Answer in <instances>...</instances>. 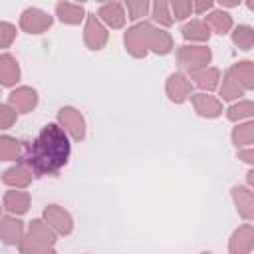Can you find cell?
Wrapping results in <instances>:
<instances>
[{"label": "cell", "instance_id": "6da1fadb", "mask_svg": "<svg viewBox=\"0 0 254 254\" xmlns=\"http://www.w3.org/2000/svg\"><path fill=\"white\" fill-rule=\"evenodd\" d=\"M69 153V135L64 131L60 123H48L46 127H42L34 141L24 143L22 163H26L32 169L34 177L58 175V171L65 167Z\"/></svg>", "mask_w": 254, "mask_h": 254}, {"label": "cell", "instance_id": "7a4b0ae2", "mask_svg": "<svg viewBox=\"0 0 254 254\" xmlns=\"http://www.w3.org/2000/svg\"><path fill=\"white\" fill-rule=\"evenodd\" d=\"M56 230L42 218H34L28 226V234L18 244L20 254H56Z\"/></svg>", "mask_w": 254, "mask_h": 254}, {"label": "cell", "instance_id": "3957f363", "mask_svg": "<svg viewBox=\"0 0 254 254\" xmlns=\"http://www.w3.org/2000/svg\"><path fill=\"white\" fill-rule=\"evenodd\" d=\"M155 32V26L149 22H139L131 26L125 32V50L133 58H145L151 50V36Z\"/></svg>", "mask_w": 254, "mask_h": 254}, {"label": "cell", "instance_id": "277c9868", "mask_svg": "<svg viewBox=\"0 0 254 254\" xmlns=\"http://www.w3.org/2000/svg\"><path fill=\"white\" fill-rule=\"evenodd\" d=\"M212 60V52L206 46H179L177 48V64L181 69L194 71L208 67Z\"/></svg>", "mask_w": 254, "mask_h": 254}, {"label": "cell", "instance_id": "5b68a950", "mask_svg": "<svg viewBox=\"0 0 254 254\" xmlns=\"http://www.w3.org/2000/svg\"><path fill=\"white\" fill-rule=\"evenodd\" d=\"M58 121L73 141L85 139V119L75 107H62L58 111Z\"/></svg>", "mask_w": 254, "mask_h": 254}, {"label": "cell", "instance_id": "8992f818", "mask_svg": "<svg viewBox=\"0 0 254 254\" xmlns=\"http://www.w3.org/2000/svg\"><path fill=\"white\" fill-rule=\"evenodd\" d=\"M109 40V34L103 26V22L95 14H87L85 28H83V42L89 50H101Z\"/></svg>", "mask_w": 254, "mask_h": 254}, {"label": "cell", "instance_id": "52a82bcc", "mask_svg": "<svg viewBox=\"0 0 254 254\" xmlns=\"http://www.w3.org/2000/svg\"><path fill=\"white\" fill-rule=\"evenodd\" d=\"M54 18L40 8H26L20 16V28L28 34H42L52 26Z\"/></svg>", "mask_w": 254, "mask_h": 254}, {"label": "cell", "instance_id": "ba28073f", "mask_svg": "<svg viewBox=\"0 0 254 254\" xmlns=\"http://www.w3.org/2000/svg\"><path fill=\"white\" fill-rule=\"evenodd\" d=\"M44 220L58 234H62V236H67L73 230V218H71V214L64 206H60V204H48L44 208Z\"/></svg>", "mask_w": 254, "mask_h": 254}, {"label": "cell", "instance_id": "9c48e42d", "mask_svg": "<svg viewBox=\"0 0 254 254\" xmlns=\"http://www.w3.org/2000/svg\"><path fill=\"white\" fill-rule=\"evenodd\" d=\"M165 91H167V95H169V99L173 103H183V101H187L192 95V81L185 73H181V71L171 73L167 77Z\"/></svg>", "mask_w": 254, "mask_h": 254}, {"label": "cell", "instance_id": "30bf717a", "mask_svg": "<svg viewBox=\"0 0 254 254\" xmlns=\"http://www.w3.org/2000/svg\"><path fill=\"white\" fill-rule=\"evenodd\" d=\"M32 179H34L32 169H30L26 163H22V161L16 163L14 167H10V169H6V171L2 173V183H4L6 187L20 189V190L28 189L30 183H32Z\"/></svg>", "mask_w": 254, "mask_h": 254}, {"label": "cell", "instance_id": "8fae6325", "mask_svg": "<svg viewBox=\"0 0 254 254\" xmlns=\"http://www.w3.org/2000/svg\"><path fill=\"white\" fill-rule=\"evenodd\" d=\"M254 248V226L252 224H242L238 226L228 242V252L230 254H248Z\"/></svg>", "mask_w": 254, "mask_h": 254}, {"label": "cell", "instance_id": "7c38bea8", "mask_svg": "<svg viewBox=\"0 0 254 254\" xmlns=\"http://www.w3.org/2000/svg\"><path fill=\"white\" fill-rule=\"evenodd\" d=\"M189 79H192V85L200 87L202 93H210L214 91L216 87H220V79H222V73L218 67H202V69H194V71H189Z\"/></svg>", "mask_w": 254, "mask_h": 254}, {"label": "cell", "instance_id": "4fadbf2b", "mask_svg": "<svg viewBox=\"0 0 254 254\" xmlns=\"http://www.w3.org/2000/svg\"><path fill=\"white\" fill-rule=\"evenodd\" d=\"M190 101H192L194 111H196L200 117L214 119V117L222 115V101L216 99V97L210 95V93H192V95H190Z\"/></svg>", "mask_w": 254, "mask_h": 254}, {"label": "cell", "instance_id": "5bb4252c", "mask_svg": "<svg viewBox=\"0 0 254 254\" xmlns=\"http://www.w3.org/2000/svg\"><path fill=\"white\" fill-rule=\"evenodd\" d=\"M0 236H2V242L8 246L20 244L26 236L24 234V222L12 214H4L0 218Z\"/></svg>", "mask_w": 254, "mask_h": 254}, {"label": "cell", "instance_id": "9a60e30c", "mask_svg": "<svg viewBox=\"0 0 254 254\" xmlns=\"http://www.w3.org/2000/svg\"><path fill=\"white\" fill-rule=\"evenodd\" d=\"M8 103L18 111V113H28L38 105V93L34 87L20 85L8 95Z\"/></svg>", "mask_w": 254, "mask_h": 254}, {"label": "cell", "instance_id": "2e32d148", "mask_svg": "<svg viewBox=\"0 0 254 254\" xmlns=\"http://www.w3.org/2000/svg\"><path fill=\"white\" fill-rule=\"evenodd\" d=\"M97 18H99L105 26H109L111 30L123 28V26H125V20H127L125 8H123V4H119V2H105V4H101L99 10H97Z\"/></svg>", "mask_w": 254, "mask_h": 254}, {"label": "cell", "instance_id": "e0dca14e", "mask_svg": "<svg viewBox=\"0 0 254 254\" xmlns=\"http://www.w3.org/2000/svg\"><path fill=\"white\" fill-rule=\"evenodd\" d=\"M2 206L6 210V214H26L30 208V194L26 190L14 189V190H6L2 196Z\"/></svg>", "mask_w": 254, "mask_h": 254}, {"label": "cell", "instance_id": "ac0fdd59", "mask_svg": "<svg viewBox=\"0 0 254 254\" xmlns=\"http://www.w3.org/2000/svg\"><path fill=\"white\" fill-rule=\"evenodd\" d=\"M232 200L238 210V214L244 220H254V192L246 187H234L232 189Z\"/></svg>", "mask_w": 254, "mask_h": 254}, {"label": "cell", "instance_id": "d6986e66", "mask_svg": "<svg viewBox=\"0 0 254 254\" xmlns=\"http://www.w3.org/2000/svg\"><path fill=\"white\" fill-rule=\"evenodd\" d=\"M18 79H20V65L16 58L4 52L0 56V83L4 87H12L18 83Z\"/></svg>", "mask_w": 254, "mask_h": 254}, {"label": "cell", "instance_id": "ffe728a7", "mask_svg": "<svg viewBox=\"0 0 254 254\" xmlns=\"http://www.w3.org/2000/svg\"><path fill=\"white\" fill-rule=\"evenodd\" d=\"M56 14H58L60 22L69 24V26H75L83 18H87L85 8L81 4H73V2H58L56 4Z\"/></svg>", "mask_w": 254, "mask_h": 254}, {"label": "cell", "instance_id": "44dd1931", "mask_svg": "<svg viewBox=\"0 0 254 254\" xmlns=\"http://www.w3.org/2000/svg\"><path fill=\"white\" fill-rule=\"evenodd\" d=\"M204 22L210 28V32H214L218 36H224L232 30V16L224 10H210L204 16Z\"/></svg>", "mask_w": 254, "mask_h": 254}, {"label": "cell", "instance_id": "7402d4cb", "mask_svg": "<svg viewBox=\"0 0 254 254\" xmlns=\"http://www.w3.org/2000/svg\"><path fill=\"white\" fill-rule=\"evenodd\" d=\"M24 157V141H18L16 137L2 135L0 137V159L2 161H22Z\"/></svg>", "mask_w": 254, "mask_h": 254}, {"label": "cell", "instance_id": "603a6c76", "mask_svg": "<svg viewBox=\"0 0 254 254\" xmlns=\"http://www.w3.org/2000/svg\"><path fill=\"white\" fill-rule=\"evenodd\" d=\"M181 34L189 42H208L212 32H210V28L206 26L204 20H190L181 28Z\"/></svg>", "mask_w": 254, "mask_h": 254}, {"label": "cell", "instance_id": "cb8c5ba5", "mask_svg": "<svg viewBox=\"0 0 254 254\" xmlns=\"http://www.w3.org/2000/svg\"><path fill=\"white\" fill-rule=\"evenodd\" d=\"M228 71L238 79V83L244 89H254V62H250V60L236 62Z\"/></svg>", "mask_w": 254, "mask_h": 254}, {"label": "cell", "instance_id": "d4e9b609", "mask_svg": "<svg viewBox=\"0 0 254 254\" xmlns=\"http://www.w3.org/2000/svg\"><path fill=\"white\" fill-rule=\"evenodd\" d=\"M240 95H244V87L238 83V79L226 69L222 75V83H220V97L224 101H234Z\"/></svg>", "mask_w": 254, "mask_h": 254}, {"label": "cell", "instance_id": "484cf974", "mask_svg": "<svg viewBox=\"0 0 254 254\" xmlns=\"http://www.w3.org/2000/svg\"><path fill=\"white\" fill-rule=\"evenodd\" d=\"M173 48H175L173 46V36L169 32L161 30V28H155V32L151 36V48L149 50L155 52V54H159V56H167Z\"/></svg>", "mask_w": 254, "mask_h": 254}, {"label": "cell", "instance_id": "4316f807", "mask_svg": "<svg viewBox=\"0 0 254 254\" xmlns=\"http://www.w3.org/2000/svg\"><path fill=\"white\" fill-rule=\"evenodd\" d=\"M232 143L236 147L254 145V121H246L232 129Z\"/></svg>", "mask_w": 254, "mask_h": 254}, {"label": "cell", "instance_id": "83f0119b", "mask_svg": "<svg viewBox=\"0 0 254 254\" xmlns=\"http://www.w3.org/2000/svg\"><path fill=\"white\" fill-rule=\"evenodd\" d=\"M232 42L240 50H252V46H254V28L246 26V24L236 26L232 30Z\"/></svg>", "mask_w": 254, "mask_h": 254}, {"label": "cell", "instance_id": "f1b7e54d", "mask_svg": "<svg viewBox=\"0 0 254 254\" xmlns=\"http://www.w3.org/2000/svg\"><path fill=\"white\" fill-rule=\"evenodd\" d=\"M151 18L153 22H157L159 26H165L169 28L175 20H173V14H171V4L165 2V0H157L153 6H151Z\"/></svg>", "mask_w": 254, "mask_h": 254}, {"label": "cell", "instance_id": "f546056e", "mask_svg": "<svg viewBox=\"0 0 254 254\" xmlns=\"http://www.w3.org/2000/svg\"><path fill=\"white\" fill-rule=\"evenodd\" d=\"M226 117L230 121H242V119L254 117V101H238V103H232L226 109Z\"/></svg>", "mask_w": 254, "mask_h": 254}, {"label": "cell", "instance_id": "4dcf8cb0", "mask_svg": "<svg viewBox=\"0 0 254 254\" xmlns=\"http://www.w3.org/2000/svg\"><path fill=\"white\" fill-rule=\"evenodd\" d=\"M125 10H127V18L129 20H139V18L149 14L151 4L147 0H127L125 2Z\"/></svg>", "mask_w": 254, "mask_h": 254}, {"label": "cell", "instance_id": "1f68e13d", "mask_svg": "<svg viewBox=\"0 0 254 254\" xmlns=\"http://www.w3.org/2000/svg\"><path fill=\"white\" fill-rule=\"evenodd\" d=\"M169 4H171L173 20H187L194 12L192 10V2H189V0H173Z\"/></svg>", "mask_w": 254, "mask_h": 254}, {"label": "cell", "instance_id": "d6a6232c", "mask_svg": "<svg viewBox=\"0 0 254 254\" xmlns=\"http://www.w3.org/2000/svg\"><path fill=\"white\" fill-rule=\"evenodd\" d=\"M16 117H18V111L10 103H2L0 105V127L2 129L12 127V123H16Z\"/></svg>", "mask_w": 254, "mask_h": 254}, {"label": "cell", "instance_id": "836d02e7", "mask_svg": "<svg viewBox=\"0 0 254 254\" xmlns=\"http://www.w3.org/2000/svg\"><path fill=\"white\" fill-rule=\"evenodd\" d=\"M14 38H16V28L10 22H0V46L8 48Z\"/></svg>", "mask_w": 254, "mask_h": 254}, {"label": "cell", "instance_id": "e575fe53", "mask_svg": "<svg viewBox=\"0 0 254 254\" xmlns=\"http://www.w3.org/2000/svg\"><path fill=\"white\" fill-rule=\"evenodd\" d=\"M192 10L194 14H208L210 10H214V4L210 0H200V2H192Z\"/></svg>", "mask_w": 254, "mask_h": 254}, {"label": "cell", "instance_id": "d590c367", "mask_svg": "<svg viewBox=\"0 0 254 254\" xmlns=\"http://www.w3.org/2000/svg\"><path fill=\"white\" fill-rule=\"evenodd\" d=\"M236 157H238L242 163L254 165V147H250V149H240V151L236 153Z\"/></svg>", "mask_w": 254, "mask_h": 254}, {"label": "cell", "instance_id": "8d00e7d4", "mask_svg": "<svg viewBox=\"0 0 254 254\" xmlns=\"http://www.w3.org/2000/svg\"><path fill=\"white\" fill-rule=\"evenodd\" d=\"M246 183H248V185H250V187L254 189V169L246 173Z\"/></svg>", "mask_w": 254, "mask_h": 254}, {"label": "cell", "instance_id": "74e56055", "mask_svg": "<svg viewBox=\"0 0 254 254\" xmlns=\"http://www.w3.org/2000/svg\"><path fill=\"white\" fill-rule=\"evenodd\" d=\"M240 2H236V0H222V6H226V8H234V6H238Z\"/></svg>", "mask_w": 254, "mask_h": 254}, {"label": "cell", "instance_id": "f35d334b", "mask_svg": "<svg viewBox=\"0 0 254 254\" xmlns=\"http://www.w3.org/2000/svg\"><path fill=\"white\" fill-rule=\"evenodd\" d=\"M246 6H248V10H252V12H254V2H252V0H248V2H246Z\"/></svg>", "mask_w": 254, "mask_h": 254}, {"label": "cell", "instance_id": "ab89813d", "mask_svg": "<svg viewBox=\"0 0 254 254\" xmlns=\"http://www.w3.org/2000/svg\"><path fill=\"white\" fill-rule=\"evenodd\" d=\"M200 254H210V252H200Z\"/></svg>", "mask_w": 254, "mask_h": 254}]
</instances>
